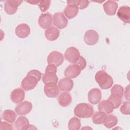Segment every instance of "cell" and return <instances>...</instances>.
Returning <instances> with one entry per match:
<instances>
[{"label":"cell","instance_id":"obj_23","mask_svg":"<svg viewBox=\"0 0 130 130\" xmlns=\"http://www.w3.org/2000/svg\"><path fill=\"white\" fill-rule=\"evenodd\" d=\"M29 125V121L25 116L19 117L14 123V126L17 130L28 129Z\"/></svg>","mask_w":130,"mask_h":130},{"label":"cell","instance_id":"obj_14","mask_svg":"<svg viewBox=\"0 0 130 130\" xmlns=\"http://www.w3.org/2000/svg\"><path fill=\"white\" fill-rule=\"evenodd\" d=\"M16 35L19 38H25L27 37L30 32L29 26L26 23L18 24L15 30Z\"/></svg>","mask_w":130,"mask_h":130},{"label":"cell","instance_id":"obj_34","mask_svg":"<svg viewBox=\"0 0 130 130\" xmlns=\"http://www.w3.org/2000/svg\"><path fill=\"white\" fill-rule=\"evenodd\" d=\"M82 71L84 70L86 67V61L85 59L82 56H80L78 60V61L75 63Z\"/></svg>","mask_w":130,"mask_h":130},{"label":"cell","instance_id":"obj_35","mask_svg":"<svg viewBox=\"0 0 130 130\" xmlns=\"http://www.w3.org/2000/svg\"><path fill=\"white\" fill-rule=\"evenodd\" d=\"M14 128L12 125L9 122L1 121L0 123V129H13Z\"/></svg>","mask_w":130,"mask_h":130},{"label":"cell","instance_id":"obj_16","mask_svg":"<svg viewBox=\"0 0 130 130\" xmlns=\"http://www.w3.org/2000/svg\"><path fill=\"white\" fill-rule=\"evenodd\" d=\"M59 88L56 84H45L44 91L45 95L50 98H56L59 93Z\"/></svg>","mask_w":130,"mask_h":130},{"label":"cell","instance_id":"obj_17","mask_svg":"<svg viewBox=\"0 0 130 130\" xmlns=\"http://www.w3.org/2000/svg\"><path fill=\"white\" fill-rule=\"evenodd\" d=\"M58 86L59 90L61 91L69 92L73 88L74 82L70 78H64L59 80Z\"/></svg>","mask_w":130,"mask_h":130},{"label":"cell","instance_id":"obj_37","mask_svg":"<svg viewBox=\"0 0 130 130\" xmlns=\"http://www.w3.org/2000/svg\"><path fill=\"white\" fill-rule=\"evenodd\" d=\"M124 97L125 99L128 101L129 99V84L127 85V87H125V90L124 91Z\"/></svg>","mask_w":130,"mask_h":130},{"label":"cell","instance_id":"obj_11","mask_svg":"<svg viewBox=\"0 0 130 130\" xmlns=\"http://www.w3.org/2000/svg\"><path fill=\"white\" fill-rule=\"evenodd\" d=\"M53 22L52 15L49 13L41 14L38 19L39 26L43 29H48L51 27Z\"/></svg>","mask_w":130,"mask_h":130},{"label":"cell","instance_id":"obj_29","mask_svg":"<svg viewBox=\"0 0 130 130\" xmlns=\"http://www.w3.org/2000/svg\"><path fill=\"white\" fill-rule=\"evenodd\" d=\"M106 115V114L103 112L100 111H97L92 116V121L93 123L96 124H102L103 123Z\"/></svg>","mask_w":130,"mask_h":130},{"label":"cell","instance_id":"obj_18","mask_svg":"<svg viewBox=\"0 0 130 130\" xmlns=\"http://www.w3.org/2000/svg\"><path fill=\"white\" fill-rule=\"evenodd\" d=\"M10 98L13 103L15 104L20 103L24 99L25 92L24 90L20 88H16L11 92Z\"/></svg>","mask_w":130,"mask_h":130},{"label":"cell","instance_id":"obj_24","mask_svg":"<svg viewBox=\"0 0 130 130\" xmlns=\"http://www.w3.org/2000/svg\"><path fill=\"white\" fill-rule=\"evenodd\" d=\"M58 101L59 104L61 106L66 107L71 104L72 102V96L68 92H63L59 94Z\"/></svg>","mask_w":130,"mask_h":130},{"label":"cell","instance_id":"obj_3","mask_svg":"<svg viewBox=\"0 0 130 130\" xmlns=\"http://www.w3.org/2000/svg\"><path fill=\"white\" fill-rule=\"evenodd\" d=\"M74 112L75 115L79 118H88L93 115L94 110L90 105L82 103L78 104L75 107Z\"/></svg>","mask_w":130,"mask_h":130},{"label":"cell","instance_id":"obj_32","mask_svg":"<svg viewBox=\"0 0 130 130\" xmlns=\"http://www.w3.org/2000/svg\"><path fill=\"white\" fill-rule=\"evenodd\" d=\"M120 112L123 115H129L130 103L129 101L124 102L120 108Z\"/></svg>","mask_w":130,"mask_h":130},{"label":"cell","instance_id":"obj_5","mask_svg":"<svg viewBox=\"0 0 130 130\" xmlns=\"http://www.w3.org/2000/svg\"><path fill=\"white\" fill-rule=\"evenodd\" d=\"M64 55L66 59L73 64L75 63L80 56L78 49L75 47H70L67 48Z\"/></svg>","mask_w":130,"mask_h":130},{"label":"cell","instance_id":"obj_20","mask_svg":"<svg viewBox=\"0 0 130 130\" xmlns=\"http://www.w3.org/2000/svg\"><path fill=\"white\" fill-rule=\"evenodd\" d=\"M59 34V30L55 26H51L45 31V36L46 39L50 41H53L58 39Z\"/></svg>","mask_w":130,"mask_h":130},{"label":"cell","instance_id":"obj_30","mask_svg":"<svg viewBox=\"0 0 130 130\" xmlns=\"http://www.w3.org/2000/svg\"><path fill=\"white\" fill-rule=\"evenodd\" d=\"M68 5L72 4L76 6L79 9H84L86 8L89 4L88 1H68Z\"/></svg>","mask_w":130,"mask_h":130},{"label":"cell","instance_id":"obj_2","mask_svg":"<svg viewBox=\"0 0 130 130\" xmlns=\"http://www.w3.org/2000/svg\"><path fill=\"white\" fill-rule=\"evenodd\" d=\"M57 67L53 64H48L42 77V81L45 84H56L58 78L56 75Z\"/></svg>","mask_w":130,"mask_h":130},{"label":"cell","instance_id":"obj_7","mask_svg":"<svg viewBox=\"0 0 130 130\" xmlns=\"http://www.w3.org/2000/svg\"><path fill=\"white\" fill-rule=\"evenodd\" d=\"M53 23L54 25L57 28L63 29L67 26L68 20L63 13L57 12L53 15Z\"/></svg>","mask_w":130,"mask_h":130},{"label":"cell","instance_id":"obj_36","mask_svg":"<svg viewBox=\"0 0 130 130\" xmlns=\"http://www.w3.org/2000/svg\"><path fill=\"white\" fill-rule=\"evenodd\" d=\"M28 74L31 75L34 77H35L36 78H37L38 79V80H39V81L41 80V78L42 77V74L41 73L37 70H30V71H29L27 73Z\"/></svg>","mask_w":130,"mask_h":130},{"label":"cell","instance_id":"obj_33","mask_svg":"<svg viewBox=\"0 0 130 130\" xmlns=\"http://www.w3.org/2000/svg\"><path fill=\"white\" fill-rule=\"evenodd\" d=\"M51 1H40L39 4H38L40 10L42 12H45L48 10L50 7Z\"/></svg>","mask_w":130,"mask_h":130},{"label":"cell","instance_id":"obj_31","mask_svg":"<svg viewBox=\"0 0 130 130\" xmlns=\"http://www.w3.org/2000/svg\"><path fill=\"white\" fill-rule=\"evenodd\" d=\"M124 89L122 86L119 84H114L111 89V93L117 94L121 97H123Z\"/></svg>","mask_w":130,"mask_h":130},{"label":"cell","instance_id":"obj_38","mask_svg":"<svg viewBox=\"0 0 130 130\" xmlns=\"http://www.w3.org/2000/svg\"><path fill=\"white\" fill-rule=\"evenodd\" d=\"M27 3H28L30 4L31 5H38L40 2L39 1H26Z\"/></svg>","mask_w":130,"mask_h":130},{"label":"cell","instance_id":"obj_12","mask_svg":"<svg viewBox=\"0 0 130 130\" xmlns=\"http://www.w3.org/2000/svg\"><path fill=\"white\" fill-rule=\"evenodd\" d=\"M81 70L75 63L69 66L64 71V75L67 78L73 79L77 77L80 74Z\"/></svg>","mask_w":130,"mask_h":130},{"label":"cell","instance_id":"obj_21","mask_svg":"<svg viewBox=\"0 0 130 130\" xmlns=\"http://www.w3.org/2000/svg\"><path fill=\"white\" fill-rule=\"evenodd\" d=\"M98 110L106 114H110L113 112L114 108L108 100H103L100 102L98 105Z\"/></svg>","mask_w":130,"mask_h":130},{"label":"cell","instance_id":"obj_25","mask_svg":"<svg viewBox=\"0 0 130 130\" xmlns=\"http://www.w3.org/2000/svg\"><path fill=\"white\" fill-rule=\"evenodd\" d=\"M118 122V119L117 117L114 115L110 114L106 115L103 122L104 125L108 128H111L115 126Z\"/></svg>","mask_w":130,"mask_h":130},{"label":"cell","instance_id":"obj_4","mask_svg":"<svg viewBox=\"0 0 130 130\" xmlns=\"http://www.w3.org/2000/svg\"><path fill=\"white\" fill-rule=\"evenodd\" d=\"M39 80L35 77L27 74L26 77L22 80L21 86L25 91H29L36 87Z\"/></svg>","mask_w":130,"mask_h":130},{"label":"cell","instance_id":"obj_9","mask_svg":"<svg viewBox=\"0 0 130 130\" xmlns=\"http://www.w3.org/2000/svg\"><path fill=\"white\" fill-rule=\"evenodd\" d=\"M32 108V104L27 101L19 103L15 108V111L18 115L23 116L28 114Z\"/></svg>","mask_w":130,"mask_h":130},{"label":"cell","instance_id":"obj_13","mask_svg":"<svg viewBox=\"0 0 130 130\" xmlns=\"http://www.w3.org/2000/svg\"><path fill=\"white\" fill-rule=\"evenodd\" d=\"M118 17L123 22L129 23L130 22V8L127 6L120 7L117 13Z\"/></svg>","mask_w":130,"mask_h":130},{"label":"cell","instance_id":"obj_19","mask_svg":"<svg viewBox=\"0 0 130 130\" xmlns=\"http://www.w3.org/2000/svg\"><path fill=\"white\" fill-rule=\"evenodd\" d=\"M105 12L108 15L113 16L115 14L118 8V4L115 1H107L103 4Z\"/></svg>","mask_w":130,"mask_h":130},{"label":"cell","instance_id":"obj_15","mask_svg":"<svg viewBox=\"0 0 130 130\" xmlns=\"http://www.w3.org/2000/svg\"><path fill=\"white\" fill-rule=\"evenodd\" d=\"M102 98L101 90L96 88H92L88 93V100L92 105H95L99 103Z\"/></svg>","mask_w":130,"mask_h":130},{"label":"cell","instance_id":"obj_22","mask_svg":"<svg viewBox=\"0 0 130 130\" xmlns=\"http://www.w3.org/2000/svg\"><path fill=\"white\" fill-rule=\"evenodd\" d=\"M79 11V8L75 5L70 4L64 8L63 10V13L65 16H66L68 19H71L75 17L78 14Z\"/></svg>","mask_w":130,"mask_h":130},{"label":"cell","instance_id":"obj_10","mask_svg":"<svg viewBox=\"0 0 130 130\" xmlns=\"http://www.w3.org/2000/svg\"><path fill=\"white\" fill-rule=\"evenodd\" d=\"M99 40L98 33L93 29L87 30L84 36V41L88 45L92 46L96 44Z\"/></svg>","mask_w":130,"mask_h":130},{"label":"cell","instance_id":"obj_26","mask_svg":"<svg viewBox=\"0 0 130 130\" xmlns=\"http://www.w3.org/2000/svg\"><path fill=\"white\" fill-rule=\"evenodd\" d=\"M2 117L3 119L6 121L10 123H12L15 121L17 115L16 113L14 111L10 109H7L3 112Z\"/></svg>","mask_w":130,"mask_h":130},{"label":"cell","instance_id":"obj_6","mask_svg":"<svg viewBox=\"0 0 130 130\" xmlns=\"http://www.w3.org/2000/svg\"><path fill=\"white\" fill-rule=\"evenodd\" d=\"M47 60L48 64H53L56 67H59L63 63L64 57L60 52L53 51L49 53Z\"/></svg>","mask_w":130,"mask_h":130},{"label":"cell","instance_id":"obj_27","mask_svg":"<svg viewBox=\"0 0 130 130\" xmlns=\"http://www.w3.org/2000/svg\"><path fill=\"white\" fill-rule=\"evenodd\" d=\"M122 98V97L117 94L111 93V95L109 96L108 100L112 104L114 109H116L118 108L121 104Z\"/></svg>","mask_w":130,"mask_h":130},{"label":"cell","instance_id":"obj_1","mask_svg":"<svg viewBox=\"0 0 130 130\" xmlns=\"http://www.w3.org/2000/svg\"><path fill=\"white\" fill-rule=\"evenodd\" d=\"M95 80L103 89H108L111 88L113 84L112 77L103 70L99 71L96 73Z\"/></svg>","mask_w":130,"mask_h":130},{"label":"cell","instance_id":"obj_8","mask_svg":"<svg viewBox=\"0 0 130 130\" xmlns=\"http://www.w3.org/2000/svg\"><path fill=\"white\" fill-rule=\"evenodd\" d=\"M22 1L7 0L5 2L4 10L7 14L13 15L17 11L18 7L22 4Z\"/></svg>","mask_w":130,"mask_h":130},{"label":"cell","instance_id":"obj_28","mask_svg":"<svg viewBox=\"0 0 130 130\" xmlns=\"http://www.w3.org/2000/svg\"><path fill=\"white\" fill-rule=\"evenodd\" d=\"M81 125L80 120L76 117L71 118L68 122V128L70 130H78Z\"/></svg>","mask_w":130,"mask_h":130}]
</instances>
